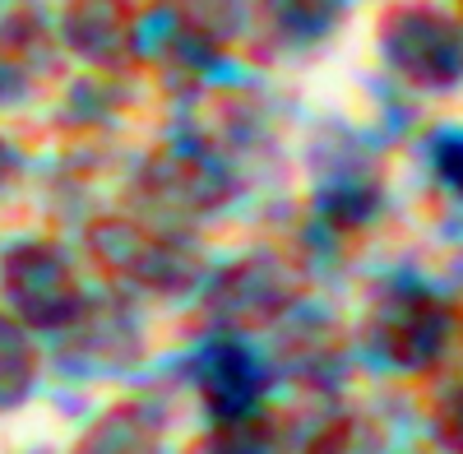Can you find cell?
Wrapping results in <instances>:
<instances>
[]
</instances>
